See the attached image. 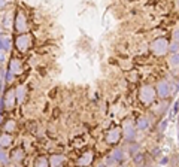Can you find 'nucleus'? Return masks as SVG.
Segmentation results:
<instances>
[{
  "label": "nucleus",
  "instance_id": "nucleus-17",
  "mask_svg": "<svg viewBox=\"0 0 179 167\" xmlns=\"http://www.w3.org/2000/svg\"><path fill=\"white\" fill-rule=\"evenodd\" d=\"M48 166H49V161L45 157H39L35 163V167H48Z\"/></svg>",
  "mask_w": 179,
  "mask_h": 167
},
{
  "label": "nucleus",
  "instance_id": "nucleus-2",
  "mask_svg": "<svg viewBox=\"0 0 179 167\" xmlns=\"http://www.w3.org/2000/svg\"><path fill=\"white\" fill-rule=\"evenodd\" d=\"M169 49H170V48H169V42H167V39H164V37L155 39L151 45V51L155 54V55H158V57L164 55Z\"/></svg>",
  "mask_w": 179,
  "mask_h": 167
},
{
  "label": "nucleus",
  "instance_id": "nucleus-21",
  "mask_svg": "<svg viewBox=\"0 0 179 167\" xmlns=\"http://www.w3.org/2000/svg\"><path fill=\"white\" fill-rule=\"evenodd\" d=\"M173 39H175V43L179 45V28H176V30L173 32Z\"/></svg>",
  "mask_w": 179,
  "mask_h": 167
},
{
  "label": "nucleus",
  "instance_id": "nucleus-9",
  "mask_svg": "<svg viewBox=\"0 0 179 167\" xmlns=\"http://www.w3.org/2000/svg\"><path fill=\"white\" fill-rule=\"evenodd\" d=\"M22 67H21V61L18 58H12L11 60V64H9V72L12 75H20Z\"/></svg>",
  "mask_w": 179,
  "mask_h": 167
},
{
  "label": "nucleus",
  "instance_id": "nucleus-22",
  "mask_svg": "<svg viewBox=\"0 0 179 167\" xmlns=\"http://www.w3.org/2000/svg\"><path fill=\"white\" fill-rule=\"evenodd\" d=\"M2 164H3V166L7 164V155L5 154V151H2Z\"/></svg>",
  "mask_w": 179,
  "mask_h": 167
},
{
  "label": "nucleus",
  "instance_id": "nucleus-13",
  "mask_svg": "<svg viewBox=\"0 0 179 167\" xmlns=\"http://www.w3.org/2000/svg\"><path fill=\"white\" fill-rule=\"evenodd\" d=\"M136 127H138V130H146V128L149 127V120H148L146 116H142V118H139V120H138V124H136Z\"/></svg>",
  "mask_w": 179,
  "mask_h": 167
},
{
  "label": "nucleus",
  "instance_id": "nucleus-26",
  "mask_svg": "<svg viewBox=\"0 0 179 167\" xmlns=\"http://www.w3.org/2000/svg\"><path fill=\"white\" fill-rule=\"evenodd\" d=\"M99 167H104V166H103V164H100V166H99Z\"/></svg>",
  "mask_w": 179,
  "mask_h": 167
},
{
  "label": "nucleus",
  "instance_id": "nucleus-15",
  "mask_svg": "<svg viewBox=\"0 0 179 167\" xmlns=\"http://www.w3.org/2000/svg\"><path fill=\"white\" fill-rule=\"evenodd\" d=\"M0 140H2V146H3V148L9 146V145L12 143V136H11L9 133H3V134H2V139H0Z\"/></svg>",
  "mask_w": 179,
  "mask_h": 167
},
{
  "label": "nucleus",
  "instance_id": "nucleus-16",
  "mask_svg": "<svg viewBox=\"0 0 179 167\" xmlns=\"http://www.w3.org/2000/svg\"><path fill=\"white\" fill-rule=\"evenodd\" d=\"M15 127H17L15 121L14 120H9V121H6V124H5L3 130H5V133H12V131L15 130Z\"/></svg>",
  "mask_w": 179,
  "mask_h": 167
},
{
  "label": "nucleus",
  "instance_id": "nucleus-24",
  "mask_svg": "<svg viewBox=\"0 0 179 167\" xmlns=\"http://www.w3.org/2000/svg\"><path fill=\"white\" fill-rule=\"evenodd\" d=\"M12 78H14V75L11 73V72H9V73H7V78H6V81H7V82H11V81H12Z\"/></svg>",
  "mask_w": 179,
  "mask_h": 167
},
{
  "label": "nucleus",
  "instance_id": "nucleus-10",
  "mask_svg": "<svg viewBox=\"0 0 179 167\" xmlns=\"http://www.w3.org/2000/svg\"><path fill=\"white\" fill-rule=\"evenodd\" d=\"M157 93L161 99H166L167 96H169V84H167V81H161L158 84V87H157Z\"/></svg>",
  "mask_w": 179,
  "mask_h": 167
},
{
  "label": "nucleus",
  "instance_id": "nucleus-11",
  "mask_svg": "<svg viewBox=\"0 0 179 167\" xmlns=\"http://www.w3.org/2000/svg\"><path fill=\"white\" fill-rule=\"evenodd\" d=\"M66 161V157L64 155H52L51 158H49V166L51 167H61L63 163Z\"/></svg>",
  "mask_w": 179,
  "mask_h": 167
},
{
  "label": "nucleus",
  "instance_id": "nucleus-5",
  "mask_svg": "<svg viewBox=\"0 0 179 167\" xmlns=\"http://www.w3.org/2000/svg\"><path fill=\"white\" fill-rule=\"evenodd\" d=\"M27 18H26V15L22 11H18L17 12V17H15V28H17V32L18 33H24L26 30H27Z\"/></svg>",
  "mask_w": 179,
  "mask_h": 167
},
{
  "label": "nucleus",
  "instance_id": "nucleus-3",
  "mask_svg": "<svg viewBox=\"0 0 179 167\" xmlns=\"http://www.w3.org/2000/svg\"><path fill=\"white\" fill-rule=\"evenodd\" d=\"M31 43H33V37H31V34H20L17 39H15V45H17V49L21 51V52H26L27 49H30L31 47Z\"/></svg>",
  "mask_w": 179,
  "mask_h": 167
},
{
  "label": "nucleus",
  "instance_id": "nucleus-25",
  "mask_svg": "<svg viewBox=\"0 0 179 167\" xmlns=\"http://www.w3.org/2000/svg\"><path fill=\"white\" fill-rule=\"evenodd\" d=\"M164 128H166V121L161 124V125H160V130H164Z\"/></svg>",
  "mask_w": 179,
  "mask_h": 167
},
{
  "label": "nucleus",
  "instance_id": "nucleus-19",
  "mask_svg": "<svg viewBox=\"0 0 179 167\" xmlns=\"http://www.w3.org/2000/svg\"><path fill=\"white\" fill-rule=\"evenodd\" d=\"M114 160H117V161H119V160H123V151L121 149H115L114 152H112V155H110Z\"/></svg>",
  "mask_w": 179,
  "mask_h": 167
},
{
  "label": "nucleus",
  "instance_id": "nucleus-23",
  "mask_svg": "<svg viewBox=\"0 0 179 167\" xmlns=\"http://www.w3.org/2000/svg\"><path fill=\"white\" fill-rule=\"evenodd\" d=\"M170 51H172L173 54H178V43H172V45H170Z\"/></svg>",
  "mask_w": 179,
  "mask_h": 167
},
{
  "label": "nucleus",
  "instance_id": "nucleus-7",
  "mask_svg": "<svg viewBox=\"0 0 179 167\" xmlns=\"http://www.w3.org/2000/svg\"><path fill=\"white\" fill-rule=\"evenodd\" d=\"M119 137H121V130L118 127L110 128L109 131L106 133V142H108L109 145H115V143L119 140Z\"/></svg>",
  "mask_w": 179,
  "mask_h": 167
},
{
  "label": "nucleus",
  "instance_id": "nucleus-4",
  "mask_svg": "<svg viewBox=\"0 0 179 167\" xmlns=\"http://www.w3.org/2000/svg\"><path fill=\"white\" fill-rule=\"evenodd\" d=\"M15 103H17V90H9V91H6L5 97L2 99V107L5 109V106H6L7 111H11V109L15 106Z\"/></svg>",
  "mask_w": 179,
  "mask_h": 167
},
{
  "label": "nucleus",
  "instance_id": "nucleus-18",
  "mask_svg": "<svg viewBox=\"0 0 179 167\" xmlns=\"http://www.w3.org/2000/svg\"><path fill=\"white\" fill-rule=\"evenodd\" d=\"M169 64H170V67H178L179 66V54H173L172 57L169 58Z\"/></svg>",
  "mask_w": 179,
  "mask_h": 167
},
{
  "label": "nucleus",
  "instance_id": "nucleus-6",
  "mask_svg": "<svg viewBox=\"0 0 179 167\" xmlns=\"http://www.w3.org/2000/svg\"><path fill=\"white\" fill-rule=\"evenodd\" d=\"M93 160H94V152H93V151H87V152H84V154L78 158L76 164L79 167H88L90 164L93 163Z\"/></svg>",
  "mask_w": 179,
  "mask_h": 167
},
{
  "label": "nucleus",
  "instance_id": "nucleus-14",
  "mask_svg": "<svg viewBox=\"0 0 179 167\" xmlns=\"http://www.w3.org/2000/svg\"><path fill=\"white\" fill-rule=\"evenodd\" d=\"M24 97H26V88L20 85V87L17 88V101L18 103H22L24 101Z\"/></svg>",
  "mask_w": 179,
  "mask_h": 167
},
{
  "label": "nucleus",
  "instance_id": "nucleus-8",
  "mask_svg": "<svg viewBox=\"0 0 179 167\" xmlns=\"http://www.w3.org/2000/svg\"><path fill=\"white\" fill-rule=\"evenodd\" d=\"M123 130H124V134H125V139L127 140H131L133 137H134V131H136V125L131 122L130 120L124 121V124H123Z\"/></svg>",
  "mask_w": 179,
  "mask_h": 167
},
{
  "label": "nucleus",
  "instance_id": "nucleus-12",
  "mask_svg": "<svg viewBox=\"0 0 179 167\" xmlns=\"http://www.w3.org/2000/svg\"><path fill=\"white\" fill-rule=\"evenodd\" d=\"M24 158V149L22 148H15L14 151H12V160L14 161H21Z\"/></svg>",
  "mask_w": 179,
  "mask_h": 167
},
{
  "label": "nucleus",
  "instance_id": "nucleus-27",
  "mask_svg": "<svg viewBox=\"0 0 179 167\" xmlns=\"http://www.w3.org/2000/svg\"><path fill=\"white\" fill-rule=\"evenodd\" d=\"M178 6H179V3H178Z\"/></svg>",
  "mask_w": 179,
  "mask_h": 167
},
{
  "label": "nucleus",
  "instance_id": "nucleus-20",
  "mask_svg": "<svg viewBox=\"0 0 179 167\" xmlns=\"http://www.w3.org/2000/svg\"><path fill=\"white\" fill-rule=\"evenodd\" d=\"M2 51H5V49H9V40H7V37L6 36H2Z\"/></svg>",
  "mask_w": 179,
  "mask_h": 167
},
{
  "label": "nucleus",
  "instance_id": "nucleus-1",
  "mask_svg": "<svg viewBox=\"0 0 179 167\" xmlns=\"http://www.w3.org/2000/svg\"><path fill=\"white\" fill-rule=\"evenodd\" d=\"M139 99L143 105H151L155 99V90L151 85H143L139 90Z\"/></svg>",
  "mask_w": 179,
  "mask_h": 167
}]
</instances>
